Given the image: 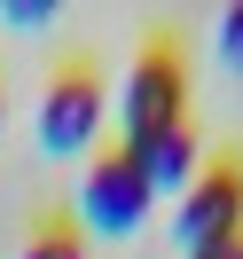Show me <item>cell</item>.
<instances>
[{
    "label": "cell",
    "instance_id": "8992f818",
    "mask_svg": "<svg viewBox=\"0 0 243 259\" xmlns=\"http://www.w3.org/2000/svg\"><path fill=\"white\" fill-rule=\"evenodd\" d=\"M16 259H86V236H79V228H39Z\"/></svg>",
    "mask_w": 243,
    "mask_h": 259
},
{
    "label": "cell",
    "instance_id": "6da1fadb",
    "mask_svg": "<svg viewBox=\"0 0 243 259\" xmlns=\"http://www.w3.org/2000/svg\"><path fill=\"white\" fill-rule=\"evenodd\" d=\"M102 118H110V95H102L94 71L86 63L55 71L47 95H39V149H47V157H86L94 134H102Z\"/></svg>",
    "mask_w": 243,
    "mask_h": 259
},
{
    "label": "cell",
    "instance_id": "3957f363",
    "mask_svg": "<svg viewBox=\"0 0 243 259\" xmlns=\"http://www.w3.org/2000/svg\"><path fill=\"white\" fill-rule=\"evenodd\" d=\"M149 204L157 196L141 189V173H133L126 149H102L86 165V181H79V228H94V236H133L149 220Z\"/></svg>",
    "mask_w": 243,
    "mask_h": 259
},
{
    "label": "cell",
    "instance_id": "277c9868",
    "mask_svg": "<svg viewBox=\"0 0 243 259\" xmlns=\"http://www.w3.org/2000/svg\"><path fill=\"white\" fill-rule=\"evenodd\" d=\"M173 236H180V251H204V243L243 236V165H212V173H196L180 189Z\"/></svg>",
    "mask_w": 243,
    "mask_h": 259
},
{
    "label": "cell",
    "instance_id": "5b68a950",
    "mask_svg": "<svg viewBox=\"0 0 243 259\" xmlns=\"http://www.w3.org/2000/svg\"><path fill=\"white\" fill-rule=\"evenodd\" d=\"M126 157H133V173H141L149 196H180L196 181V134L188 126H165V134H149V142H133Z\"/></svg>",
    "mask_w": 243,
    "mask_h": 259
},
{
    "label": "cell",
    "instance_id": "9c48e42d",
    "mask_svg": "<svg viewBox=\"0 0 243 259\" xmlns=\"http://www.w3.org/2000/svg\"><path fill=\"white\" fill-rule=\"evenodd\" d=\"M188 259H243V236H227V243H204V251H188Z\"/></svg>",
    "mask_w": 243,
    "mask_h": 259
},
{
    "label": "cell",
    "instance_id": "ba28073f",
    "mask_svg": "<svg viewBox=\"0 0 243 259\" xmlns=\"http://www.w3.org/2000/svg\"><path fill=\"white\" fill-rule=\"evenodd\" d=\"M0 16L16 24V32H32V24H47V16H55V0H8Z\"/></svg>",
    "mask_w": 243,
    "mask_h": 259
},
{
    "label": "cell",
    "instance_id": "52a82bcc",
    "mask_svg": "<svg viewBox=\"0 0 243 259\" xmlns=\"http://www.w3.org/2000/svg\"><path fill=\"white\" fill-rule=\"evenodd\" d=\"M220 63H227V71H243V0L220 16Z\"/></svg>",
    "mask_w": 243,
    "mask_h": 259
},
{
    "label": "cell",
    "instance_id": "7a4b0ae2",
    "mask_svg": "<svg viewBox=\"0 0 243 259\" xmlns=\"http://www.w3.org/2000/svg\"><path fill=\"white\" fill-rule=\"evenodd\" d=\"M180 110H188L180 55H173V48H149L141 63L126 71V87H118V126H126V142H118V149H133V142H149V134L180 126Z\"/></svg>",
    "mask_w": 243,
    "mask_h": 259
}]
</instances>
